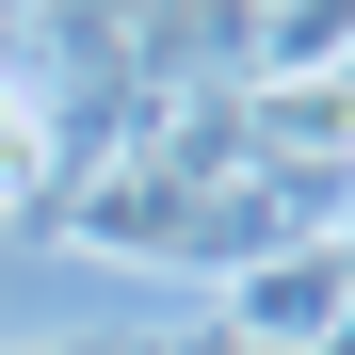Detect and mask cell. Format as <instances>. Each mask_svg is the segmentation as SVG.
Here are the masks:
<instances>
[{
  "label": "cell",
  "mask_w": 355,
  "mask_h": 355,
  "mask_svg": "<svg viewBox=\"0 0 355 355\" xmlns=\"http://www.w3.org/2000/svg\"><path fill=\"white\" fill-rule=\"evenodd\" d=\"M226 339H259V355H339V243H275L243 291H226Z\"/></svg>",
  "instance_id": "cell-1"
}]
</instances>
